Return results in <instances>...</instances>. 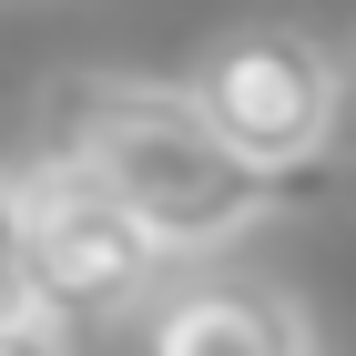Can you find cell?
Here are the masks:
<instances>
[{"label":"cell","mask_w":356,"mask_h":356,"mask_svg":"<svg viewBox=\"0 0 356 356\" xmlns=\"http://www.w3.org/2000/svg\"><path fill=\"white\" fill-rule=\"evenodd\" d=\"M21 184V275H31V316L51 326H92V316H133L163 285V254L102 184H82L72 163H31Z\"/></svg>","instance_id":"3957f363"},{"label":"cell","mask_w":356,"mask_h":356,"mask_svg":"<svg viewBox=\"0 0 356 356\" xmlns=\"http://www.w3.org/2000/svg\"><path fill=\"white\" fill-rule=\"evenodd\" d=\"M143 356H316V326L275 285H184L153 305Z\"/></svg>","instance_id":"277c9868"},{"label":"cell","mask_w":356,"mask_h":356,"mask_svg":"<svg viewBox=\"0 0 356 356\" xmlns=\"http://www.w3.org/2000/svg\"><path fill=\"white\" fill-rule=\"evenodd\" d=\"M184 102L214 122L224 153L265 173H316L336 143V51L296 21H245L204 41V61L184 72Z\"/></svg>","instance_id":"7a4b0ae2"},{"label":"cell","mask_w":356,"mask_h":356,"mask_svg":"<svg viewBox=\"0 0 356 356\" xmlns=\"http://www.w3.org/2000/svg\"><path fill=\"white\" fill-rule=\"evenodd\" d=\"M0 316H31V275H21V184L0 173Z\"/></svg>","instance_id":"5b68a950"},{"label":"cell","mask_w":356,"mask_h":356,"mask_svg":"<svg viewBox=\"0 0 356 356\" xmlns=\"http://www.w3.org/2000/svg\"><path fill=\"white\" fill-rule=\"evenodd\" d=\"M336 122L356 133V72H336Z\"/></svg>","instance_id":"52a82bcc"},{"label":"cell","mask_w":356,"mask_h":356,"mask_svg":"<svg viewBox=\"0 0 356 356\" xmlns=\"http://www.w3.org/2000/svg\"><path fill=\"white\" fill-rule=\"evenodd\" d=\"M41 163H72L82 184H102L153 234L163 265L224 254L234 234H254V224H275V214L326 193V163L316 173L245 163L184 102V82H143V72H61L41 92Z\"/></svg>","instance_id":"6da1fadb"},{"label":"cell","mask_w":356,"mask_h":356,"mask_svg":"<svg viewBox=\"0 0 356 356\" xmlns=\"http://www.w3.org/2000/svg\"><path fill=\"white\" fill-rule=\"evenodd\" d=\"M0 356H72V336L51 316H0Z\"/></svg>","instance_id":"8992f818"}]
</instances>
